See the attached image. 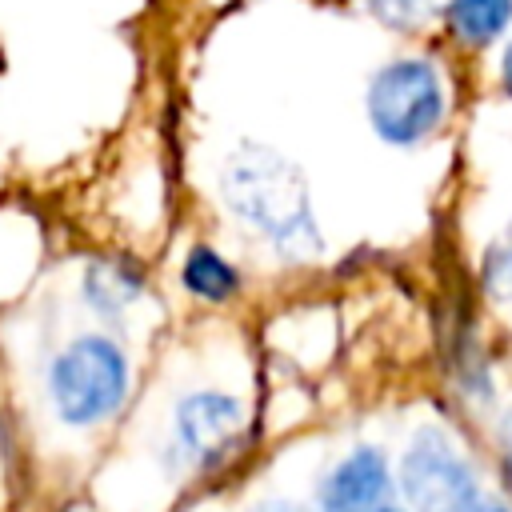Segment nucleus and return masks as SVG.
<instances>
[{"label":"nucleus","instance_id":"nucleus-1","mask_svg":"<svg viewBox=\"0 0 512 512\" xmlns=\"http://www.w3.org/2000/svg\"><path fill=\"white\" fill-rule=\"evenodd\" d=\"M220 196L276 252L292 260H308L312 252H320V228L304 176L280 152L264 144L236 148L220 168Z\"/></svg>","mask_w":512,"mask_h":512},{"label":"nucleus","instance_id":"nucleus-2","mask_svg":"<svg viewBox=\"0 0 512 512\" xmlns=\"http://www.w3.org/2000/svg\"><path fill=\"white\" fill-rule=\"evenodd\" d=\"M48 396L64 424L92 428L108 420L128 396V356L116 340L88 332L76 336L48 372Z\"/></svg>","mask_w":512,"mask_h":512},{"label":"nucleus","instance_id":"nucleus-3","mask_svg":"<svg viewBox=\"0 0 512 512\" xmlns=\"http://www.w3.org/2000/svg\"><path fill=\"white\" fill-rule=\"evenodd\" d=\"M444 80L424 56H400L384 64L368 84V120L388 144H420L444 124Z\"/></svg>","mask_w":512,"mask_h":512},{"label":"nucleus","instance_id":"nucleus-4","mask_svg":"<svg viewBox=\"0 0 512 512\" xmlns=\"http://www.w3.org/2000/svg\"><path fill=\"white\" fill-rule=\"evenodd\" d=\"M400 492L412 512H472L476 476L452 440L436 428H424L400 460Z\"/></svg>","mask_w":512,"mask_h":512},{"label":"nucleus","instance_id":"nucleus-5","mask_svg":"<svg viewBox=\"0 0 512 512\" xmlns=\"http://www.w3.org/2000/svg\"><path fill=\"white\" fill-rule=\"evenodd\" d=\"M240 432H244V408L228 392H192L176 408V444L200 468L220 464L240 444Z\"/></svg>","mask_w":512,"mask_h":512},{"label":"nucleus","instance_id":"nucleus-6","mask_svg":"<svg viewBox=\"0 0 512 512\" xmlns=\"http://www.w3.org/2000/svg\"><path fill=\"white\" fill-rule=\"evenodd\" d=\"M392 492L388 460L376 448H356L320 484V512H372Z\"/></svg>","mask_w":512,"mask_h":512},{"label":"nucleus","instance_id":"nucleus-7","mask_svg":"<svg viewBox=\"0 0 512 512\" xmlns=\"http://www.w3.org/2000/svg\"><path fill=\"white\" fill-rule=\"evenodd\" d=\"M180 288L204 304H224L240 292V272L208 244H192L180 264Z\"/></svg>","mask_w":512,"mask_h":512},{"label":"nucleus","instance_id":"nucleus-8","mask_svg":"<svg viewBox=\"0 0 512 512\" xmlns=\"http://www.w3.org/2000/svg\"><path fill=\"white\" fill-rule=\"evenodd\" d=\"M444 16H448V28L456 32V40L484 48L508 28L512 0H448Z\"/></svg>","mask_w":512,"mask_h":512},{"label":"nucleus","instance_id":"nucleus-9","mask_svg":"<svg viewBox=\"0 0 512 512\" xmlns=\"http://www.w3.org/2000/svg\"><path fill=\"white\" fill-rule=\"evenodd\" d=\"M144 292V276L128 264V260H100L88 268L84 276V296L88 304H96L100 312H120L124 304H132Z\"/></svg>","mask_w":512,"mask_h":512},{"label":"nucleus","instance_id":"nucleus-10","mask_svg":"<svg viewBox=\"0 0 512 512\" xmlns=\"http://www.w3.org/2000/svg\"><path fill=\"white\" fill-rule=\"evenodd\" d=\"M364 4H368V12H372L380 24L408 32V28H420V24L436 12L440 0H364Z\"/></svg>","mask_w":512,"mask_h":512},{"label":"nucleus","instance_id":"nucleus-11","mask_svg":"<svg viewBox=\"0 0 512 512\" xmlns=\"http://www.w3.org/2000/svg\"><path fill=\"white\" fill-rule=\"evenodd\" d=\"M484 288L500 300H512V228L488 248L484 260Z\"/></svg>","mask_w":512,"mask_h":512},{"label":"nucleus","instance_id":"nucleus-12","mask_svg":"<svg viewBox=\"0 0 512 512\" xmlns=\"http://www.w3.org/2000/svg\"><path fill=\"white\" fill-rule=\"evenodd\" d=\"M500 444H504V460H508V468H512V412L500 420Z\"/></svg>","mask_w":512,"mask_h":512},{"label":"nucleus","instance_id":"nucleus-13","mask_svg":"<svg viewBox=\"0 0 512 512\" xmlns=\"http://www.w3.org/2000/svg\"><path fill=\"white\" fill-rule=\"evenodd\" d=\"M500 80H504V92L512 96V44H508V52H504V68H500Z\"/></svg>","mask_w":512,"mask_h":512},{"label":"nucleus","instance_id":"nucleus-14","mask_svg":"<svg viewBox=\"0 0 512 512\" xmlns=\"http://www.w3.org/2000/svg\"><path fill=\"white\" fill-rule=\"evenodd\" d=\"M256 512H300L296 504H264V508H256Z\"/></svg>","mask_w":512,"mask_h":512},{"label":"nucleus","instance_id":"nucleus-15","mask_svg":"<svg viewBox=\"0 0 512 512\" xmlns=\"http://www.w3.org/2000/svg\"><path fill=\"white\" fill-rule=\"evenodd\" d=\"M472 512H504V508H480V504H476V508H472Z\"/></svg>","mask_w":512,"mask_h":512}]
</instances>
